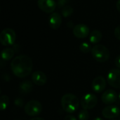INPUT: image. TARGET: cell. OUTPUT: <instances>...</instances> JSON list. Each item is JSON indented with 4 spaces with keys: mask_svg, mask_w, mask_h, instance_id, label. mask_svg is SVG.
I'll return each instance as SVG.
<instances>
[{
    "mask_svg": "<svg viewBox=\"0 0 120 120\" xmlns=\"http://www.w3.org/2000/svg\"><path fill=\"white\" fill-rule=\"evenodd\" d=\"M79 103L80 102L78 98L72 93L65 94L61 98L62 108L68 114H72L75 112L79 108Z\"/></svg>",
    "mask_w": 120,
    "mask_h": 120,
    "instance_id": "7a4b0ae2",
    "label": "cell"
},
{
    "mask_svg": "<svg viewBox=\"0 0 120 120\" xmlns=\"http://www.w3.org/2000/svg\"><path fill=\"white\" fill-rule=\"evenodd\" d=\"M97 103L98 98L94 94L92 93H87L84 95L80 100L82 108L86 110L94 108L96 106Z\"/></svg>",
    "mask_w": 120,
    "mask_h": 120,
    "instance_id": "8992f818",
    "label": "cell"
},
{
    "mask_svg": "<svg viewBox=\"0 0 120 120\" xmlns=\"http://www.w3.org/2000/svg\"><path fill=\"white\" fill-rule=\"evenodd\" d=\"M33 67L32 59L27 55H20L15 57L11 63V69L13 74L18 78L28 76Z\"/></svg>",
    "mask_w": 120,
    "mask_h": 120,
    "instance_id": "6da1fadb",
    "label": "cell"
},
{
    "mask_svg": "<svg viewBox=\"0 0 120 120\" xmlns=\"http://www.w3.org/2000/svg\"><path fill=\"white\" fill-rule=\"evenodd\" d=\"M91 54L94 59L98 62H105L110 57L109 50L103 45H96L92 47Z\"/></svg>",
    "mask_w": 120,
    "mask_h": 120,
    "instance_id": "3957f363",
    "label": "cell"
},
{
    "mask_svg": "<svg viewBox=\"0 0 120 120\" xmlns=\"http://www.w3.org/2000/svg\"><path fill=\"white\" fill-rule=\"evenodd\" d=\"M106 83L107 82L104 77L101 76H97L92 81V84H91L92 89L94 90V91H95L97 93H102L105 89Z\"/></svg>",
    "mask_w": 120,
    "mask_h": 120,
    "instance_id": "7c38bea8",
    "label": "cell"
},
{
    "mask_svg": "<svg viewBox=\"0 0 120 120\" xmlns=\"http://www.w3.org/2000/svg\"><path fill=\"white\" fill-rule=\"evenodd\" d=\"M79 50L82 52L87 54V53H89L90 52H91L92 48L88 42H82L79 45Z\"/></svg>",
    "mask_w": 120,
    "mask_h": 120,
    "instance_id": "ffe728a7",
    "label": "cell"
},
{
    "mask_svg": "<svg viewBox=\"0 0 120 120\" xmlns=\"http://www.w3.org/2000/svg\"><path fill=\"white\" fill-rule=\"evenodd\" d=\"M37 5L42 11L50 13H53L57 6V3L54 0H38Z\"/></svg>",
    "mask_w": 120,
    "mask_h": 120,
    "instance_id": "ba28073f",
    "label": "cell"
},
{
    "mask_svg": "<svg viewBox=\"0 0 120 120\" xmlns=\"http://www.w3.org/2000/svg\"><path fill=\"white\" fill-rule=\"evenodd\" d=\"M30 120H44L41 117H34L33 119H31Z\"/></svg>",
    "mask_w": 120,
    "mask_h": 120,
    "instance_id": "f1b7e54d",
    "label": "cell"
},
{
    "mask_svg": "<svg viewBox=\"0 0 120 120\" xmlns=\"http://www.w3.org/2000/svg\"><path fill=\"white\" fill-rule=\"evenodd\" d=\"M64 120H77L76 119V117L75 116H73L72 115H67L65 117Z\"/></svg>",
    "mask_w": 120,
    "mask_h": 120,
    "instance_id": "484cf974",
    "label": "cell"
},
{
    "mask_svg": "<svg viewBox=\"0 0 120 120\" xmlns=\"http://www.w3.org/2000/svg\"><path fill=\"white\" fill-rule=\"evenodd\" d=\"M93 120H103L102 118H101V117H96V118H94Z\"/></svg>",
    "mask_w": 120,
    "mask_h": 120,
    "instance_id": "f546056e",
    "label": "cell"
},
{
    "mask_svg": "<svg viewBox=\"0 0 120 120\" xmlns=\"http://www.w3.org/2000/svg\"><path fill=\"white\" fill-rule=\"evenodd\" d=\"M102 33L98 30H94L89 35V40L92 44H97L102 40Z\"/></svg>",
    "mask_w": 120,
    "mask_h": 120,
    "instance_id": "2e32d148",
    "label": "cell"
},
{
    "mask_svg": "<svg viewBox=\"0 0 120 120\" xmlns=\"http://www.w3.org/2000/svg\"><path fill=\"white\" fill-rule=\"evenodd\" d=\"M9 98L7 95H2L0 99V109L1 111L5 110L9 105Z\"/></svg>",
    "mask_w": 120,
    "mask_h": 120,
    "instance_id": "d6986e66",
    "label": "cell"
},
{
    "mask_svg": "<svg viewBox=\"0 0 120 120\" xmlns=\"http://www.w3.org/2000/svg\"><path fill=\"white\" fill-rule=\"evenodd\" d=\"M67 25H68L69 28H74V27H73V26H74V24H73V23L71 22V21L68 22V23H67Z\"/></svg>",
    "mask_w": 120,
    "mask_h": 120,
    "instance_id": "83f0119b",
    "label": "cell"
},
{
    "mask_svg": "<svg viewBox=\"0 0 120 120\" xmlns=\"http://www.w3.org/2000/svg\"><path fill=\"white\" fill-rule=\"evenodd\" d=\"M32 81L34 83V84L39 86H42L46 83L47 76L46 74L43 71H37L32 74Z\"/></svg>",
    "mask_w": 120,
    "mask_h": 120,
    "instance_id": "4fadbf2b",
    "label": "cell"
},
{
    "mask_svg": "<svg viewBox=\"0 0 120 120\" xmlns=\"http://www.w3.org/2000/svg\"><path fill=\"white\" fill-rule=\"evenodd\" d=\"M118 99V95L114 90H107L105 91L102 96H101V100L104 104L106 105H111L115 103Z\"/></svg>",
    "mask_w": 120,
    "mask_h": 120,
    "instance_id": "8fae6325",
    "label": "cell"
},
{
    "mask_svg": "<svg viewBox=\"0 0 120 120\" xmlns=\"http://www.w3.org/2000/svg\"><path fill=\"white\" fill-rule=\"evenodd\" d=\"M107 82L115 88H120V69H112L107 76Z\"/></svg>",
    "mask_w": 120,
    "mask_h": 120,
    "instance_id": "52a82bcc",
    "label": "cell"
},
{
    "mask_svg": "<svg viewBox=\"0 0 120 120\" xmlns=\"http://www.w3.org/2000/svg\"><path fill=\"white\" fill-rule=\"evenodd\" d=\"M103 116L108 120H113L119 117L120 115V108L117 106L110 105L107 106L102 110Z\"/></svg>",
    "mask_w": 120,
    "mask_h": 120,
    "instance_id": "9c48e42d",
    "label": "cell"
},
{
    "mask_svg": "<svg viewBox=\"0 0 120 120\" xmlns=\"http://www.w3.org/2000/svg\"><path fill=\"white\" fill-rule=\"evenodd\" d=\"M118 100H120V93L118 94Z\"/></svg>",
    "mask_w": 120,
    "mask_h": 120,
    "instance_id": "4dcf8cb0",
    "label": "cell"
},
{
    "mask_svg": "<svg viewBox=\"0 0 120 120\" xmlns=\"http://www.w3.org/2000/svg\"><path fill=\"white\" fill-rule=\"evenodd\" d=\"M115 64L116 65V66L117 67V69H120V55H118L115 59Z\"/></svg>",
    "mask_w": 120,
    "mask_h": 120,
    "instance_id": "d4e9b609",
    "label": "cell"
},
{
    "mask_svg": "<svg viewBox=\"0 0 120 120\" xmlns=\"http://www.w3.org/2000/svg\"><path fill=\"white\" fill-rule=\"evenodd\" d=\"M24 111L28 116L36 117L41 112L42 105L39 101L32 100L25 104L24 106Z\"/></svg>",
    "mask_w": 120,
    "mask_h": 120,
    "instance_id": "277c9868",
    "label": "cell"
},
{
    "mask_svg": "<svg viewBox=\"0 0 120 120\" xmlns=\"http://www.w3.org/2000/svg\"><path fill=\"white\" fill-rule=\"evenodd\" d=\"M114 33H115V36L116 37V38L118 39L119 40H120V25L117 26L115 29Z\"/></svg>",
    "mask_w": 120,
    "mask_h": 120,
    "instance_id": "cb8c5ba5",
    "label": "cell"
},
{
    "mask_svg": "<svg viewBox=\"0 0 120 120\" xmlns=\"http://www.w3.org/2000/svg\"><path fill=\"white\" fill-rule=\"evenodd\" d=\"M15 52L13 50V48H11V47L5 48L1 52V59L4 61H8L13 57Z\"/></svg>",
    "mask_w": 120,
    "mask_h": 120,
    "instance_id": "e0dca14e",
    "label": "cell"
},
{
    "mask_svg": "<svg viewBox=\"0 0 120 120\" xmlns=\"http://www.w3.org/2000/svg\"><path fill=\"white\" fill-rule=\"evenodd\" d=\"M14 104L19 108H22L24 105V100H23V99H22L20 98H18L15 100Z\"/></svg>",
    "mask_w": 120,
    "mask_h": 120,
    "instance_id": "7402d4cb",
    "label": "cell"
},
{
    "mask_svg": "<svg viewBox=\"0 0 120 120\" xmlns=\"http://www.w3.org/2000/svg\"><path fill=\"white\" fill-rule=\"evenodd\" d=\"M73 13H74L73 8L71 6H69V5H67V6H64L61 9V14L65 18H68V17L71 16Z\"/></svg>",
    "mask_w": 120,
    "mask_h": 120,
    "instance_id": "ac0fdd59",
    "label": "cell"
},
{
    "mask_svg": "<svg viewBox=\"0 0 120 120\" xmlns=\"http://www.w3.org/2000/svg\"><path fill=\"white\" fill-rule=\"evenodd\" d=\"M34 83L31 81L25 80L20 83L19 86V91L22 94H27L32 91L34 88Z\"/></svg>",
    "mask_w": 120,
    "mask_h": 120,
    "instance_id": "9a60e30c",
    "label": "cell"
},
{
    "mask_svg": "<svg viewBox=\"0 0 120 120\" xmlns=\"http://www.w3.org/2000/svg\"><path fill=\"white\" fill-rule=\"evenodd\" d=\"M69 1V0H58L57 1V6L59 8H63L64 6H67V3Z\"/></svg>",
    "mask_w": 120,
    "mask_h": 120,
    "instance_id": "603a6c76",
    "label": "cell"
},
{
    "mask_svg": "<svg viewBox=\"0 0 120 120\" xmlns=\"http://www.w3.org/2000/svg\"><path fill=\"white\" fill-rule=\"evenodd\" d=\"M114 120V119H113V120Z\"/></svg>",
    "mask_w": 120,
    "mask_h": 120,
    "instance_id": "1f68e13d",
    "label": "cell"
},
{
    "mask_svg": "<svg viewBox=\"0 0 120 120\" xmlns=\"http://www.w3.org/2000/svg\"><path fill=\"white\" fill-rule=\"evenodd\" d=\"M78 119L79 120H88L89 119V113L86 110H82L79 111L78 114Z\"/></svg>",
    "mask_w": 120,
    "mask_h": 120,
    "instance_id": "44dd1931",
    "label": "cell"
},
{
    "mask_svg": "<svg viewBox=\"0 0 120 120\" xmlns=\"http://www.w3.org/2000/svg\"><path fill=\"white\" fill-rule=\"evenodd\" d=\"M116 7H117V9L120 11V0H118L117 2V4H116Z\"/></svg>",
    "mask_w": 120,
    "mask_h": 120,
    "instance_id": "4316f807",
    "label": "cell"
},
{
    "mask_svg": "<svg viewBox=\"0 0 120 120\" xmlns=\"http://www.w3.org/2000/svg\"><path fill=\"white\" fill-rule=\"evenodd\" d=\"M16 39L15 32L9 28L4 29L0 34V42L4 46H10L15 43Z\"/></svg>",
    "mask_w": 120,
    "mask_h": 120,
    "instance_id": "5b68a950",
    "label": "cell"
},
{
    "mask_svg": "<svg viewBox=\"0 0 120 120\" xmlns=\"http://www.w3.org/2000/svg\"><path fill=\"white\" fill-rule=\"evenodd\" d=\"M89 28L85 24H77L73 28V34L77 38H85L89 35Z\"/></svg>",
    "mask_w": 120,
    "mask_h": 120,
    "instance_id": "30bf717a",
    "label": "cell"
},
{
    "mask_svg": "<svg viewBox=\"0 0 120 120\" xmlns=\"http://www.w3.org/2000/svg\"><path fill=\"white\" fill-rule=\"evenodd\" d=\"M62 24V16L58 12L52 13L49 18V26L53 29H58Z\"/></svg>",
    "mask_w": 120,
    "mask_h": 120,
    "instance_id": "5bb4252c",
    "label": "cell"
}]
</instances>
